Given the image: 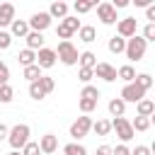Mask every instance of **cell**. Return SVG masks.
Segmentation results:
<instances>
[{"label":"cell","instance_id":"1","mask_svg":"<svg viewBox=\"0 0 155 155\" xmlns=\"http://www.w3.org/2000/svg\"><path fill=\"white\" fill-rule=\"evenodd\" d=\"M7 140H10V145H12L15 150L24 148V145L29 143V126H27V124H17V126L7 133Z\"/></svg>","mask_w":155,"mask_h":155},{"label":"cell","instance_id":"2","mask_svg":"<svg viewBox=\"0 0 155 155\" xmlns=\"http://www.w3.org/2000/svg\"><path fill=\"white\" fill-rule=\"evenodd\" d=\"M124 51H126L128 61H140L145 56V41H143V36H131Z\"/></svg>","mask_w":155,"mask_h":155},{"label":"cell","instance_id":"3","mask_svg":"<svg viewBox=\"0 0 155 155\" xmlns=\"http://www.w3.org/2000/svg\"><path fill=\"white\" fill-rule=\"evenodd\" d=\"M56 56H58L65 65H75V63H78V48H75L70 41H61V44H58Z\"/></svg>","mask_w":155,"mask_h":155},{"label":"cell","instance_id":"4","mask_svg":"<svg viewBox=\"0 0 155 155\" xmlns=\"http://www.w3.org/2000/svg\"><path fill=\"white\" fill-rule=\"evenodd\" d=\"M111 128L116 131V136H119L121 140H131V138H133V128H131V124H128L124 116H116V119L111 121Z\"/></svg>","mask_w":155,"mask_h":155},{"label":"cell","instance_id":"5","mask_svg":"<svg viewBox=\"0 0 155 155\" xmlns=\"http://www.w3.org/2000/svg\"><path fill=\"white\" fill-rule=\"evenodd\" d=\"M143 97H145V92H143L136 82H128V85L121 90V102H124V104H126V102H140Z\"/></svg>","mask_w":155,"mask_h":155},{"label":"cell","instance_id":"6","mask_svg":"<svg viewBox=\"0 0 155 155\" xmlns=\"http://www.w3.org/2000/svg\"><path fill=\"white\" fill-rule=\"evenodd\" d=\"M90 128H92V121H90V116H78V121L70 126V136H73V138H85Z\"/></svg>","mask_w":155,"mask_h":155},{"label":"cell","instance_id":"7","mask_svg":"<svg viewBox=\"0 0 155 155\" xmlns=\"http://www.w3.org/2000/svg\"><path fill=\"white\" fill-rule=\"evenodd\" d=\"M97 17H99L104 24H114V22H116V10L111 7V2H99V5H97Z\"/></svg>","mask_w":155,"mask_h":155},{"label":"cell","instance_id":"8","mask_svg":"<svg viewBox=\"0 0 155 155\" xmlns=\"http://www.w3.org/2000/svg\"><path fill=\"white\" fill-rule=\"evenodd\" d=\"M92 73H94L97 78L107 80V82H114V80H116V68L109 65V63H97V65L92 68Z\"/></svg>","mask_w":155,"mask_h":155},{"label":"cell","instance_id":"9","mask_svg":"<svg viewBox=\"0 0 155 155\" xmlns=\"http://www.w3.org/2000/svg\"><path fill=\"white\" fill-rule=\"evenodd\" d=\"M29 27L34 29V31H44L46 27H51V17H48V12H36L31 19H29Z\"/></svg>","mask_w":155,"mask_h":155},{"label":"cell","instance_id":"10","mask_svg":"<svg viewBox=\"0 0 155 155\" xmlns=\"http://www.w3.org/2000/svg\"><path fill=\"white\" fill-rule=\"evenodd\" d=\"M119 36H121V39H131V36H136V19H133V17H124V19H119Z\"/></svg>","mask_w":155,"mask_h":155},{"label":"cell","instance_id":"11","mask_svg":"<svg viewBox=\"0 0 155 155\" xmlns=\"http://www.w3.org/2000/svg\"><path fill=\"white\" fill-rule=\"evenodd\" d=\"M53 63H56V51L41 48V51L36 53V65H39V68H53Z\"/></svg>","mask_w":155,"mask_h":155},{"label":"cell","instance_id":"12","mask_svg":"<svg viewBox=\"0 0 155 155\" xmlns=\"http://www.w3.org/2000/svg\"><path fill=\"white\" fill-rule=\"evenodd\" d=\"M56 148H58V138H56L53 133H46V136L39 140V150H41L44 155H51V153H56Z\"/></svg>","mask_w":155,"mask_h":155},{"label":"cell","instance_id":"13","mask_svg":"<svg viewBox=\"0 0 155 155\" xmlns=\"http://www.w3.org/2000/svg\"><path fill=\"white\" fill-rule=\"evenodd\" d=\"M15 22V5L12 2H2L0 5V27H7Z\"/></svg>","mask_w":155,"mask_h":155},{"label":"cell","instance_id":"14","mask_svg":"<svg viewBox=\"0 0 155 155\" xmlns=\"http://www.w3.org/2000/svg\"><path fill=\"white\" fill-rule=\"evenodd\" d=\"M41 46H44V34H39V31H29V34H27V48H29V51H34V48L41 51Z\"/></svg>","mask_w":155,"mask_h":155},{"label":"cell","instance_id":"15","mask_svg":"<svg viewBox=\"0 0 155 155\" xmlns=\"http://www.w3.org/2000/svg\"><path fill=\"white\" fill-rule=\"evenodd\" d=\"M78 61H80V68H94V65H97V56H94L92 51L80 53V56H78Z\"/></svg>","mask_w":155,"mask_h":155},{"label":"cell","instance_id":"16","mask_svg":"<svg viewBox=\"0 0 155 155\" xmlns=\"http://www.w3.org/2000/svg\"><path fill=\"white\" fill-rule=\"evenodd\" d=\"M65 15H68V5L65 2H53L51 10H48V17H61L63 19Z\"/></svg>","mask_w":155,"mask_h":155},{"label":"cell","instance_id":"17","mask_svg":"<svg viewBox=\"0 0 155 155\" xmlns=\"http://www.w3.org/2000/svg\"><path fill=\"white\" fill-rule=\"evenodd\" d=\"M10 27H12V34H15V36H27V34H29V24L22 22V19H15Z\"/></svg>","mask_w":155,"mask_h":155},{"label":"cell","instance_id":"18","mask_svg":"<svg viewBox=\"0 0 155 155\" xmlns=\"http://www.w3.org/2000/svg\"><path fill=\"white\" fill-rule=\"evenodd\" d=\"M17 61H19L24 68H27V65H34V61H36V53H34V51H29V48H24V51H19Z\"/></svg>","mask_w":155,"mask_h":155},{"label":"cell","instance_id":"19","mask_svg":"<svg viewBox=\"0 0 155 155\" xmlns=\"http://www.w3.org/2000/svg\"><path fill=\"white\" fill-rule=\"evenodd\" d=\"M116 78H121V80H126V82H133V80H136V70H133L131 65H121V68L116 70Z\"/></svg>","mask_w":155,"mask_h":155},{"label":"cell","instance_id":"20","mask_svg":"<svg viewBox=\"0 0 155 155\" xmlns=\"http://www.w3.org/2000/svg\"><path fill=\"white\" fill-rule=\"evenodd\" d=\"M131 124V128H133V133L136 131H148V126H150V119L148 116H136L133 121H128Z\"/></svg>","mask_w":155,"mask_h":155},{"label":"cell","instance_id":"21","mask_svg":"<svg viewBox=\"0 0 155 155\" xmlns=\"http://www.w3.org/2000/svg\"><path fill=\"white\" fill-rule=\"evenodd\" d=\"M126 48V39H121V36H111L109 39V51L111 53H121Z\"/></svg>","mask_w":155,"mask_h":155},{"label":"cell","instance_id":"22","mask_svg":"<svg viewBox=\"0 0 155 155\" xmlns=\"http://www.w3.org/2000/svg\"><path fill=\"white\" fill-rule=\"evenodd\" d=\"M153 111H155V104L150 99H140L138 102V116H150Z\"/></svg>","mask_w":155,"mask_h":155},{"label":"cell","instance_id":"23","mask_svg":"<svg viewBox=\"0 0 155 155\" xmlns=\"http://www.w3.org/2000/svg\"><path fill=\"white\" fill-rule=\"evenodd\" d=\"M24 78H27L29 82L39 80V78H41V68H39L36 63H34V65H27V68H24Z\"/></svg>","mask_w":155,"mask_h":155},{"label":"cell","instance_id":"24","mask_svg":"<svg viewBox=\"0 0 155 155\" xmlns=\"http://www.w3.org/2000/svg\"><path fill=\"white\" fill-rule=\"evenodd\" d=\"M109 111H111V116H124L126 104H124L121 99H111V102H109Z\"/></svg>","mask_w":155,"mask_h":155},{"label":"cell","instance_id":"25","mask_svg":"<svg viewBox=\"0 0 155 155\" xmlns=\"http://www.w3.org/2000/svg\"><path fill=\"white\" fill-rule=\"evenodd\" d=\"M80 39H82L85 44L94 41V39H97V31H94V27H80Z\"/></svg>","mask_w":155,"mask_h":155},{"label":"cell","instance_id":"26","mask_svg":"<svg viewBox=\"0 0 155 155\" xmlns=\"http://www.w3.org/2000/svg\"><path fill=\"white\" fill-rule=\"evenodd\" d=\"M136 85H138V87L145 92V90H150V87H153V78H150L148 73H143V75H136Z\"/></svg>","mask_w":155,"mask_h":155},{"label":"cell","instance_id":"27","mask_svg":"<svg viewBox=\"0 0 155 155\" xmlns=\"http://www.w3.org/2000/svg\"><path fill=\"white\" fill-rule=\"evenodd\" d=\"M94 7V0H78L75 2V12L78 15H85V12H90Z\"/></svg>","mask_w":155,"mask_h":155},{"label":"cell","instance_id":"28","mask_svg":"<svg viewBox=\"0 0 155 155\" xmlns=\"http://www.w3.org/2000/svg\"><path fill=\"white\" fill-rule=\"evenodd\" d=\"M36 82H39V87L44 90V94H48V92H51V90L56 87V82H53V78H46V75H41V78L36 80Z\"/></svg>","mask_w":155,"mask_h":155},{"label":"cell","instance_id":"29","mask_svg":"<svg viewBox=\"0 0 155 155\" xmlns=\"http://www.w3.org/2000/svg\"><path fill=\"white\" fill-rule=\"evenodd\" d=\"M80 97H82V99H92V102H97V99H99V90L92 87V85H85V90H82Z\"/></svg>","mask_w":155,"mask_h":155},{"label":"cell","instance_id":"30","mask_svg":"<svg viewBox=\"0 0 155 155\" xmlns=\"http://www.w3.org/2000/svg\"><path fill=\"white\" fill-rule=\"evenodd\" d=\"M63 153H65V155H87V150H85L82 145H78V143H68V145L63 148Z\"/></svg>","mask_w":155,"mask_h":155},{"label":"cell","instance_id":"31","mask_svg":"<svg viewBox=\"0 0 155 155\" xmlns=\"http://www.w3.org/2000/svg\"><path fill=\"white\" fill-rule=\"evenodd\" d=\"M92 128H94L97 136H107V133L111 131V124H109V121H97V124H92Z\"/></svg>","mask_w":155,"mask_h":155},{"label":"cell","instance_id":"32","mask_svg":"<svg viewBox=\"0 0 155 155\" xmlns=\"http://www.w3.org/2000/svg\"><path fill=\"white\" fill-rule=\"evenodd\" d=\"M12 97H15V90L5 82V85L0 87V102H5V104H7V102H12Z\"/></svg>","mask_w":155,"mask_h":155},{"label":"cell","instance_id":"33","mask_svg":"<svg viewBox=\"0 0 155 155\" xmlns=\"http://www.w3.org/2000/svg\"><path fill=\"white\" fill-rule=\"evenodd\" d=\"M65 29H70V31H78L80 29V19L78 17H63V22H61Z\"/></svg>","mask_w":155,"mask_h":155},{"label":"cell","instance_id":"34","mask_svg":"<svg viewBox=\"0 0 155 155\" xmlns=\"http://www.w3.org/2000/svg\"><path fill=\"white\" fill-rule=\"evenodd\" d=\"M29 94H31L34 99H44V97H46V94H44V90L39 87V82H36V80H34V82L29 85Z\"/></svg>","mask_w":155,"mask_h":155},{"label":"cell","instance_id":"35","mask_svg":"<svg viewBox=\"0 0 155 155\" xmlns=\"http://www.w3.org/2000/svg\"><path fill=\"white\" fill-rule=\"evenodd\" d=\"M143 41L148 44V41H155V24H145V29H143Z\"/></svg>","mask_w":155,"mask_h":155},{"label":"cell","instance_id":"36","mask_svg":"<svg viewBox=\"0 0 155 155\" xmlns=\"http://www.w3.org/2000/svg\"><path fill=\"white\" fill-rule=\"evenodd\" d=\"M41 150H39V143H27L24 145V150H22V155H39Z\"/></svg>","mask_w":155,"mask_h":155},{"label":"cell","instance_id":"37","mask_svg":"<svg viewBox=\"0 0 155 155\" xmlns=\"http://www.w3.org/2000/svg\"><path fill=\"white\" fill-rule=\"evenodd\" d=\"M10 44H12V34L0 31V48H10Z\"/></svg>","mask_w":155,"mask_h":155},{"label":"cell","instance_id":"38","mask_svg":"<svg viewBox=\"0 0 155 155\" xmlns=\"http://www.w3.org/2000/svg\"><path fill=\"white\" fill-rule=\"evenodd\" d=\"M94 107H97V102H92V99H80V109H82L85 114H87V111H92Z\"/></svg>","mask_w":155,"mask_h":155},{"label":"cell","instance_id":"39","mask_svg":"<svg viewBox=\"0 0 155 155\" xmlns=\"http://www.w3.org/2000/svg\"><path fill=\"white\" fill-rule=\"evenodd\" d=\"M92 75H94V73H92V68H80V80H82V82H90V80H92Z\"/></svg>","mask_w":155,"mask_h":155},{"label":"cell","instance_id":"40","mask_svg":"<svg viewBox=\"0 0 155 155\" xmlns=\"http://www.w3.org/2000/svg\"><path fill=\"white\" fill-rule=\"evenodd\" d=\"M7 78H10V70H7V65L0 61V82H7Z\"/></svg>","mask_w":155,"mask_h":155},{"label":"cell","instance_id":"41","mask_svg":"<svg viewBox=\"0 0 155 155\" xmlns=\"http://www.w3.org/2000/svg\"><path fill=\"white\" fill-rule=\"evenodd\" d=\"M111 155H131V153H128V148H126V145H116V148L111 150Z\"/></svg>","mask_w":155,"mask_h":155},{"label":"cell","instance_id":"42","mask_svg":"<svg viewBox=\"0 0 155 155\" xmlns=\"http://www.w3.org/2000/svg\"><path fill=\"white\" fill-rule=\"evenodd\" d=\"M131 155H150V148H145V145H136V150H133Z\"/></svg>","mask_w":155,"mask_h":155},{"label":"cell","instance_id":"43","mask_svg":"<svg viewBox=\"0 0 155 155\" xmlns=\"http://www.w3.org/2000/svg\"><path fill=\"white\" fill-rule=\"evenodd\" d=\"M97 155H111V148L109 145H99L97 148Z\"/></svg>","mask_w":155,"mask_h":155},{"label":"cell","instance_id":"44","mask_svg":"<svg viewBox=\"0 0 155 155\" xmlns=\"http://www.w3.org/2000/svg\"><path fill=\"white\" fill-rule=\"evenodd\" d=\"M148 19H150V24H153V19H155V5H148Z\"/></svg>","mask_w":155,"mask_h":155},{"label":"cell","instance_id":"45","mask_svg":"<svg viewBox=\"0 0 155 155\" xmlns=\"http://www.w3.org/2000/svg\"><path fill=\"white\" fill-rule=\"evenodd\" d=\"M126 5H128V0H114V2H111L114 10H116V7H126Z\"/></svg>","mask_w":155,"mask_h":155},{"label":"cell","instance_id":"46","mask_svg":"<svg viewBox=\"0 0 155 155\" xmlns=\"http://www.w3.org/2000/svg\"><path fill=\"white\" fill-rule=\"evenodd\" d=\"M7 133H10V131H7V126H5V124H0V140H2V138H7Z\"/></svg>","mask_w":155,"mask_h":155},{"label":"cell","instance_id":"47","mask_svg":"<svg viewBox=\"0 0 155 155\" xmlns=\"http://www.w3.org/2000/svg\"><path fill=\"white\" fill-rule=\"evenodd\" d=\"M153 0H136V7H148Z\"/></svg>","mask_w":155,"mask_h":155},{"label":"cell","instance_id":"48","mask_svg":"<svg viewBox=\"0 0 155 155\" xmlns=\"http://www.w3.org/2000/svg\"><path fill=\"white\" fill-rule=\"evenodd\" d=\"M10 155H19V153H17V150H15V153H10Z\"/></svg>","mask_w":155,"mask_h":155},{"label":"cell","instance_id":"49","mask_svg":"<svg viewBox=\"0 0 155 155\" xmlns=\"http://www.w3.org/2000/svg\"><path fill=\"white\" fill-rule=\"evenodd\" d=\"M2 85H5V82H0V87H2Z\"/></svg>","mask_w":155,"mask_h":155}]
</instances>
